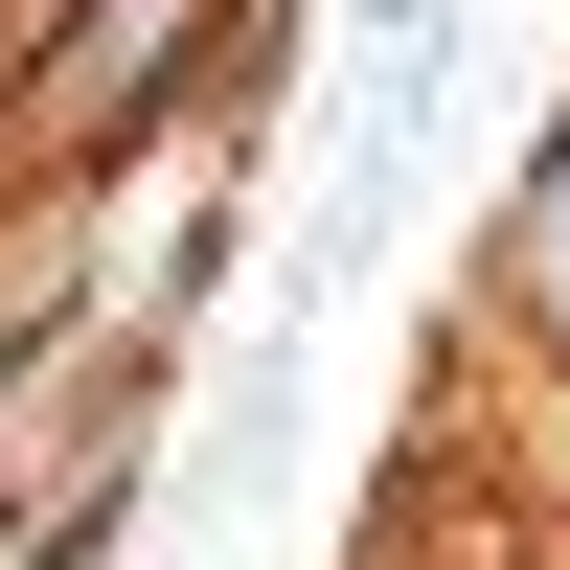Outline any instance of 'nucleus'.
<instances>
[{"instance_id":"obj_1","label":"nucleus","mask_w":570,"mask_h":570,"mask_svg":"<svg viewBox=\"0 0 570 570\" xmlns=\"http://www.w3.org/2000/svg\"><path fill=\"white\" fill-rule=\"evenodd\" d=\"M480 297H502V343H525L548 389H570V115L525 137V183L480 206Z\"/></svg>"},{"instance_id":"obj_2","label":"nucleus","mask_w":570,"mask_h":570,"mask_svg":"<svg viewBox=\"0 0 570 570\" xmlns=\"http://www.w3.org/2000/svg\"><path fill=\"white\" fill-rule=\"evenodd\" d=\"M206 274H228V183H183L160 252H137V320H206Z\"/></svg>"},{"instance_id":"obj_3","label":"nucleus","mask_w":570,"mask_h":570,"mask_svg":"<svg viewBox=\"0 0 570 570\" xmlns=\"http://www.w3.org/2000/svg\"><path fill=\"white\" fill-rule=\"evenodd\" d=\"M320 23H343V46H411V23H456V0H320Z\"/></svg>"},{"instance_id":"obj_4","label":"nucleus","mask_w":570,"mask_h":570,"mask_svg":"<svg viewBox=\"0 0 570 570\" xmlns=\"http://www.w3.org/2000/svg\"><path fill=\"white\" fill-rule=\"evenodd\" d=\"M0 23H23V0H0Z\"/></svg>"},{"instance_id":"obj_5","label":"nucleus","mask_w":570,"mask_h":570,"mask_svg":"<svg viewBox=\"0 0 570 570\" xmlns=\"http://www.w3.org/2000/svg\"><path fill=\"white\" fill-rule=\"evenodd\" d=\"M548 570H570V548H548Z\"/></svg>"}]
</instances>
